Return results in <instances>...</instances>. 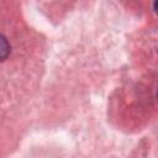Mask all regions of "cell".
I'll return each instance as SVG.
<instances>
[{
  "instance_id": "6da1fadb",
  "label": "cell",
  "mask_w": 158,
  "mask_h": 158,
  "mask_svg": "<svg viewBox=\"0 0 158 158\" xmlns=\"http://www.w3.org/2000/svg\"><path fill=\"white\" fill-rule=\"evenodd\" d=\"M9 53H10V44L7 40L2 35H0V62L6 59Z\"/></svg>"
}]
</instances>
